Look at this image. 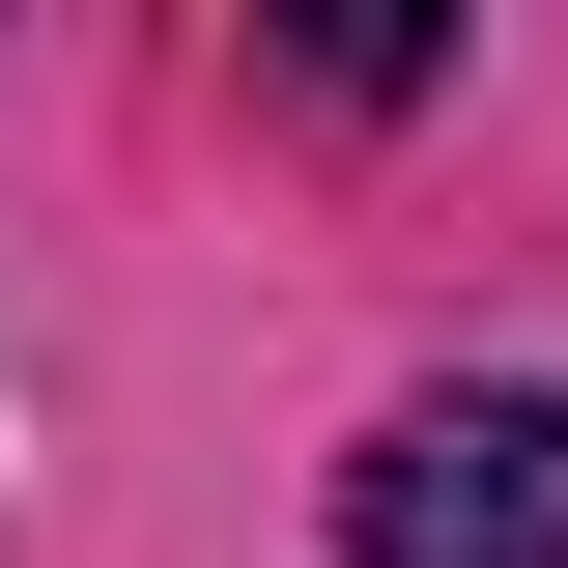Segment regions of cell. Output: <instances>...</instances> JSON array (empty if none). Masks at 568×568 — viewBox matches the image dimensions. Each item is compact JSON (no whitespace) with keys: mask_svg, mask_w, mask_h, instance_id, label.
Wrapping results in <instances>:
<instances>
[{"mask_svg":"<svg viewBox=\"0 0 568 568\" xmlns=\"http://www.w3.org/2000/svg\"><path fill=\"white\" fill-rule=\"evenodd\" d=\"M342 540L369 568H568V398H398Z\"/></svg>","mask_w":568,"mask_h":568,"instance_id":"1","label":"cell"}]
</instances>
